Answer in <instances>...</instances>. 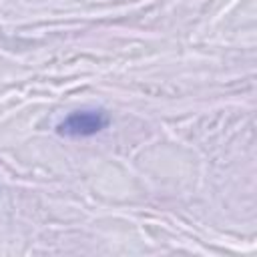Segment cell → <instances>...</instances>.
Masks as SVG:
<instances>
[{
  "label": "cell",
  "mask_w": 257,
  "mask_h": 257,
  "mask_svg": "<svg viewBox=\"0 0 257 257\" xmlns=\"http://www.w3.org/2000/svg\"><path fill=\"white\" fill-rule=\"evenodd\" d=\"M108 114L100 108H84V110H74L70 112L60 124H58V135L62 137H92L100 133L108 124Z\"/></svg>",
  "instance_id": "cell-1"
}]
</instances>
